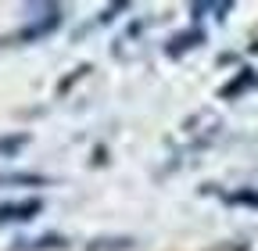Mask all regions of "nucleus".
I'll return each mask as SVG.
<instances>
[{
    "label": "nucleus",
    "mask_w": 258,
    "mask_h": 251,
    "mask_svg": "<svg viewBox=\"0 0 258 251\" xmlns=\"http://www.w3.org/2000/svg\"><path fill=\"white\" fill-rule=\"evenodd\" d=\"M25 251H43V247H64V240L61 237H40V240H29V244H22Z\"/></svg>",
    "instance_id": "7"
},
{
    "label": "nucleus",
    "mask_w": 258,
    "mask_h": 251,
    "mask_svg": "<svg viewBox=\"0 0 258 251\" xmlns=\"http://www.w3.org/2000/svg\"><path fill=\"white\" fill-rule=\"evenodd\" d=\"M61 25V15L54 11L50 18H43V22H36V25H32V29H25V33H18L15 40L18 43H25V40H40V36H47V33H54V29Z\"/></svg>",
    "instance_id": "2"
},
{
    "label": "nucleus",
    "mask_w": 258,
    "mask_h": 251,
    "mask_svg": "<svg viewBox=\"0 0 258 251\" xmlns=\"http://www.w3.org/2000/svg\"><path fill=\"white\" fill-rule=\"evenodd\" d=\"M43 186L47 176H29V172H8V176H0V186Z\"/></svg>",
    "instance_id": "3"
},
{
    "label": "nucleus",
    "mask_w": 258,
    "mask_h": 251,
    "mask_svg": "<svg viewBox=\"0 0 258 251\" xmlns=\"http://www.w3.org/2000/svg\"><path fill=\"white\" fill-rule=\"evenodd\" d=\"M43 212L40 198H29V201H11V205H0V226L4 223H29L32 215Z\"/></svg>",
    "instance_id": "1"
},
{
    "label": "nucleus",
    "mask_w": 258,
    "mask_h": 251,
    "mask_svg": "<svg viewBox=\"0 0 258 251\" xmlns=\"http://www.w3.org/2000/svg\"><path fill=\"white\" fill-rule=\"evenodd\" d=\"M25 144V137H18V140H4V144H0V151H11V147H22Z\"/></svg>",
    "instance_id": "9"
},
{
    "label": "nucleus",
    "mask_w": 258,
    "mask_h": 251,
    "mask_svg": "<svg viewBox=\"0 0 258 251\" xmlns=\"http://www.w3.org/2000/svg\"><path fill=\"white\" fill-rule=\"evenodd\" d=\"M226 201H230V205H247V208H258V191H240V194H230Z\"/></svg>",
    "instance_id": "8"
},
{
    "label": "nucleus",
    "mask_w": 258,
    "mask_h": 251,
    "mask_svg": "<svg viewBox=\"0 0 258 251\" xmlns=\"http://www.w3.org/2000/svg\"><path fill=\"white\" fill-rule=\"evenodd\" d=\"M125 247H133V240H93L90 244V251H125Z\"/></svg>",
    "instance_id": "6"
},
{
    "label": "nucleus",
    "mask_w": 258,
    "mask_h": 251,
    "mask_svg": "<svg viewBox=\"0 0 258 251\" xmlns=\"http://www.w3.org/2000/svg\"><path fill=\"white\" fill-rule=\"evenodd\" d=\"M190 43H201V33H183V36H176V40L169 43V54H183Z\"/></svg>",
    "instance_id": "5"
},
{
    "label": "nucleus",
    "mask_w": 258,
    "mask_h": 251,
    "mask_svg": "<svg viewBox=\"0 0 258 251\" xmlns=\"http://www.w3.org/2000/svg\"><path fill=\"white\" fill-rule=\"evenodd\" d=\"M251 86H258V76L247 69V72H240V79H237V83H230V86L222 90V97H237L240 90H251Z\"/></svg>",
    "instance_id": "4"
}]
</instances>
